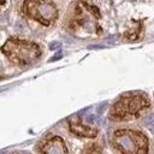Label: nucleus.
Returning <instances> with one entry per match:
<instances>
[{"label":"nucleus","mask_w":154,"mask_h":154,"mask_svg":"<svg viewBox=\"0 0 154 154\" xmlns=\"http://www.w3.org/2000/svg\"><path fill=\"white\" fill-rule=\"evenodd\" d=\"M1 51L12 63L22 66L35 63L41 55L36 44L19 39H9L1 47Z\"/></svg>","instance_id":"obj_1"},{"label":"nucleus","mask_w":154,"mask_h":154,"mask_svg":"<svg viewBox=\"0 0 154 154\" xmlns=\"http://www.w3.org/2000/svg\"><path fill=\"white\" fill-rule=\"evenodd\" d=\"M149 106V101L143 95H126L117 101L111 110V118L115 120H128L135 118Z\"/></svg>","instance_id":"obj_2"},{"label":"nucleus","mask_w":154,"mask_h":154,"mask_svg":"<svg viewBox=\"0 0 154 154\" xmlns=\"http://www.w3.org/2000/svg\"><path fill=\"white\" fill-rule=\"evenodd\" d=\"M112 143L122 153H146L148 151V141L141 134L133 130H118L113 134Z\"/></svg>","instance_id":"obj_3"},{"label":"nucleus","mask_w":154,"mask_h":154,"mask_svg":"<svg viewBox=\"0 0 154 154\" xmlns=\"http://www.w3.org/2000/svg\"><path fill=\"white\" fill-rule=\"evenodd\" d=\"M23 11L28 17L40 22L44 26H50L57 19V9L52 0H26Z\"/></svg>","instance_id":"obj_4"},{"label":"nucleus","mask_w":154,"mask_h":154,"mask_svg":"<svg viewBox=\"0 0 154 154\" xmlns=\"http://www.w3.org/2000/svg\"><path fill=\"white\" fill-rule=\"evenodd\" d=\"M99 16L100 15L95 7H92L86 3L79 1L76 6L72 23L75 26L89 31V33H100V27L98 24Z\"/></svg>","instance_id":"obj_5"},{"label":"nucleus","mask_w":154,"mask_h":154,"mask_svg":"<svg viewBox=\"0 0 154 154\" xmlns=\"http://www.w3.org/2000/svg\"><path fill=\"white\" fill-rule=\"evenodd\" d=\"M44 153H68V148L60 137L55 136L48 140L41 148Z\"/></svg>","instance_id":"obj_6"},{"label":"nucleus","mask_w":154,"mask_h":154,"mask_svg":"<svg viewBox=\"0 0 154 154\" xmlns=\"http://www.w3.org/2000/svg\"><path fill=\"white\" fill-rule=\"evenodd\" d=\"M70 130L74 134L78 136H83V137H95L96 134H98V131L95 129L82 125L77 118H72L70 120Z\"/></svg>","instance_id":"obj_7"},{"label":"nucleus","mask_w":154,"mask_h":154,"mask_svg":"<svg viewBox=\"0 0 154 154\" xmlns=\"http://www.w3.org/2000/svg\"><path fill=\"white\" fill-rule=\"evenodd\" d=\"M143 124H144V126L149 128L151 131L154 133V115H151V116H148V117H146V118L143 119Z\"/></svg>","instance_id":"obj_8"},{"label":"nucleus","mask_w":154,"mask_h":154,"mask_svg":"<svg viewBox=\"0 0 154 154\" xmlns=\"http://www.w3.org/2000/svg\"><path fill=\"white\" fill-rule=\"evenodd\" d=\"M50 50H52V51H54V50H58V48H60L61 47V44L59 42V41H53V42H51L50 44Z\"/></svg>","instance_id":"obj_9"},{"label":"nucleus","mask_w":154,"mask_h":154,"mask_svg":"<svg viewBox=\"0 0 154 154\" xmlns=\"http://www.w3.org/2000/svg\"><path fill=\"white\" fill-rule=\"evenodd\" d=\"M61 58V52H58L55 55L52 57V59H50V61H55V60H59Z\"/></svg>","instance_id":"obj_10"},{"label":"nucleus","mask_w":154,"mask_h":154,"mask_svg":"<svg viewBox=\"0 0 154 154\" xmlns=\"http://www.w3.org/2000/svg\"><path fill=\"white\" fill-rule=\"evenodd\" d=\"M5 3V0H0V5H3Z\"/></svg>","instance_id":"obj_11"}]
</instances>
